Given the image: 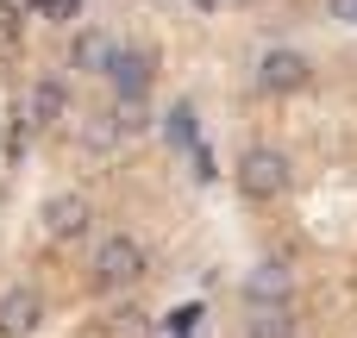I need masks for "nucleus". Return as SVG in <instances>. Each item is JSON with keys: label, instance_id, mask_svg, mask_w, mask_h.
Returning a JSON list of instances; mask_svg holds the SVG:
<instances>
[{"label": "nucleus", "instance_id": "13", "mask_svg": "<svg viewBox=\"0 0 357 338\" xmlns=\"http://www.w3.org/2000/svg\"><path fill=\"white\" fill-rule=\"evenodd\" d=\"M326 19H339V25H357V0H326Z\"/></svg>", "mask_w": 357, "mask_h": 338}, {"label": "nucleus", "instance_id": "15", "mask_svg": "<svg viewBox=\"0 0 357 338\" xmlns=\"http://www.w3.org/2000/svg\"><path fill=\"white\" fill-rule=\"evenodd\" d=\"M0 38H13V6L0 0Z\"/></svg>", "mask_w": 357, "mask_h": 338}, {"label": "nucleus", "instance_id": "12", "mask_svg": "<svg viewBox=\"0 0 357 338\" xmlns=\"http://www.w3.org/2000/svg\"><path fill=\"white\" fill-rule=\"evenodd\" d=\"M201 320H207V314H201V307H182V314H176V320H169V332H176V338H188V332H195V326H201Z\"/></svg>", "mask_w": 357, "mask_h": 338}, {"label": "nucleus", "instance_id": "6", "mask_svg": "<svg viewBox=\"0 0 357 338\" xmlns=\"http://www.w3.org/2000/svg\"><path fill=\"white\" fill-rule=\"evenodd\" d=\"M44 320V295L38 289H6L0 295V338H31Z\"/></svg>", "mask_w": 357, "mask_h": 338}, {"label": "nucleus", "instance_id": "3", "mask_svg": "<svg viewBox=\"0 0 357 338\" xmlns=\"http://www.w3.org/2000/svg\"><path fill=\"white\" fill-rule=\"evenodd\" d=\"M238 295H245V307H289V301H295V270H289L282 257H264V263L245 270Z\"/></svg>", "mask_w": 357, "mask_h": 338}, {"label": "nucleus", "instance_id": "8", "mask_svg": "<svg viewBox=\"0 0 357 338\" xmlns=\"http://www.w3.org/2000/svg\"><path fill=\"white\" fill-rule=\"evenodd\" d=\"M245 338H301V320L295 307H245Z\"/></svg>", "mask_w": 357, "mask_h": 338}, {"label": "nucleus", "instance_id": "5", "mask_svg": "<svg viewBox=\"0 0 357 338\" xmlns=\"http://www.w3.org/2000/svg\"><path fill=\"white\" fill-rule=\"evenodd\" d=\"M151 50H138V44H119L113 50V63H107V82H113V94L119 100H144L151 94Z\"/></svg>", "mask_w": 357, "mask_h": 338}, {"label": "nucleus", "instance_id": "14", "mask_svg": "<svg viewBox=\"0 0 357 338\" xmlns=\"http://www.w3.org/2000/svg\"><path fill=\"white\" fill-rule=\"evenodd\" d=\"M75 6L82 0H38V13H50V19H75Z\"/></svg>", "mask_w": 357, "mask_h": 338}, {"label": "nucleus", "instance_id": "1", "mask_svg": "<svg viewBox=\"0 0 357 338\" xmlns=\"http://www.w3.org/2000/svg\"><path fill=\"white\" fill-rule=\"evenodd\" d=\"M144 270H151V257H144V245H138V238H126V232L100 238V251H94V289H100V295L132 289Z\"/></svg>", "mask_w": 357, "mask_h": 338}, {"label": "nucleus", "instance_id": "9", "mask_svg": "<svg viewBox=\"0 0 357 338\" xmlns=\"http://www.w3.org/2000/svg\"><path fill=\"white\" fill-rule=\"evenodd\" d=\"M69 113V94H63V82H38L31 94H25V119L31 125H56Z\"/></svg>", "mask_w": 357, "mask_h": 338}, {"label": "nucleus", "instance_id": "11", "mask_svg": "<svg viewBox=\"0 0 357 338\" xmlns=\"http://www.w3.org/2000/svg\"><path fill=\"white\" fill-rule=\"evenodd\" d=\"M163 132H169L176 144H188V151H195V107H188V100H182V107H169V125H163Z\"/></svg>", "mask_w": 357, "mask_h": 338}, {"label": "nucleus", "instance_id": "2", "mask_svg": "<svg viewBox=\"0 0 357 338\" xmlns=\"http://www.w3.org/2000/svg\"><path fill=\"white\" fill-rule=\"evenodd\" d=\"M289 182H295V169H289L282 151H264V144H257V151L238 157V194H245V201H282Z\"/></svg>", "mask_w": 357, "mask_h": 338}, {"label": "nucleus", "instance_id": "7", "mask_svg": "<svg viewBox=\"0 0 357 338\" xmlns=\"http://www.w3.org/2000/svg\"><path fill=\"white\" fill-rule=\"evenodd\" d=\"M88 220H94V207H88L82 194H50V201H44V232H50L56 245L82 238V232H88Z\"/></svg>", "mask_w": 357, "mask_h": 338}, {"label": "nucleus", "instance_id": "4", "mask_svg": "<svg viewBox=\"0 0 357 338\" xmlns=\"http://www.w3.org/2000/svg\"><path fill=\"white\" fill-rule=\"evenodd\" d=\"M251 75H257L264 94H301V88L314 82V63H307L301 50H264V63H257Z\"/></svg>", "mask_w": 357, "mask_h": 338}, {"label": "nucleus", "instance_id": "16", "mask_svg": "<svg viewBox=\"0 0 357 338\" xmlns=\"http://www.w3.org/2000/svg\"><path fill=\"white\" fill-rule=\"evenodd\" d=\"M201 6H220V0H201Z\"/></svg>", "mask_w": 357, "mask_h": 338}, {"label": "nucleus", "instance_id": "10", "mask_svg": "<svg viewBox=\"0 0 357 338\" xmlns=\"http://www.w3.org/2000/svg\"><path fill=\"white\" fill-rule=\"evenodd\" d=\"M113 50H119V44H113L107 31H82V38H75V69H88V75H107Z\"/></svg>", "mask_w": 357, "mask_h": 338}]
</instances>
